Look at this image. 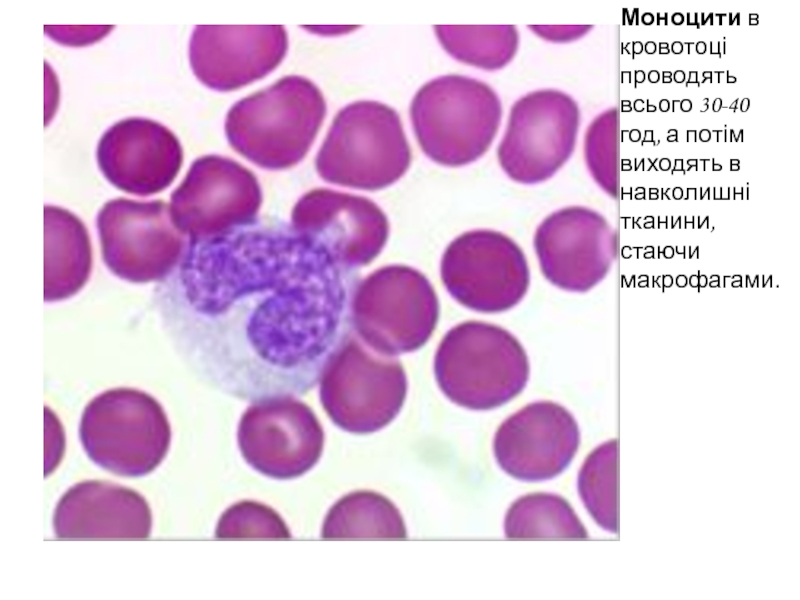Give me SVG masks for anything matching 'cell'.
Listing matches in <instances>:
<instances>
[{
	"label": "cell",
	"instance_id": "1",
	"mask_svg": "<svg viewBox=\"0 0 800 600\" xmlns=\"http://www.w3.org/2000/svg\"><path fill=\"white\" fill-rule=\"evenodd\" d=\"M320 231L254 222L187 238L155 302L185 361L256 402L310 391L345 348L357 275Z\"/></svg>",
	"mask_w": 800,
	"mask_h": 600
},
{
	"label": "cell",
	"instance_id": "2",
	"mask_svg": "<svg viewBox=\"0 0 800 600\" xmlns=\"http://www.w3.org/2000/svg\"><path fill=\"white\" fill-rule=\"evenodd\" d=\"M325 114L319 88L291 75L235 103L227 113L225 133L231 147L247 160L281 170L305 157Z\"/></svg>",
	"mask_w": 800,
	"mask_h": 600
},
{
	"label": "cell",
	"instance_id": "3",
	"mask_svg": "<svg viewBox=\"0 0 800 600\" xmlns=\"http://www.w3.org/2000/svg\"><path fill=\"white\" fill-rule=\"evenodd\" d=\"M529 361L507 330L467 321L451 328L434 359L437 384L453 403L471 410L504 405L525 388Z\"/></svg>",
	"mask_w": 800,
	"mask_h": 600
},
{
	"label": "cell",
	"instance_id": "4",
	"mask_svg": "<svg viewBox=\"0 0 800 600\" xmlns=\"http://www.w3.org/2000/svg\"><path fill=\"white\" fill-rule=\"evenodd\" d=\"M501 114L500 100L490 86L460 75L429 81L410 107L421 149L445 166L466 165L482 156L496 135Z\"/></svg>",
	"mask_w": 800,
	"mask_h": 600
},
{
	"label": "cell",
	"instance_id": "5",
	"mask_svg": "<svg viewBox=\"0 0 800 600\" xmlns=\"http://www.w3.org/2000/svg\"><path fill=\"white\" fill-rule=\"evenodd\" d=\"M411 152L397 112L377 101H357L335 116L316 157L326 182L377 190L396 182Z\"/></svg>",
	"mask_w": 800,
	"mask_h": 600
},
{
	"label": "cell",
	"instance_id": "6",
	"mask_svg": "<svg viewBox=\"0 0 800 600\" xmlns=\"http://www.w3.org/2000/svg\"><path fill=\"white\" fill-rule=\"evenodd\" d=\"M82 446L98 466L125 477H141L164 459L171 431L167 416L149 394L131 388L107 390L85 407Z\"/></svg>",
	"mask_w": 800,
	"mask_h": 600
},
{
	"label": "cell",
	"instance_id": "7",
	"mask_svg": "<svg viewBox=\"0 0 800 600\" xmlns=\"http://www.w3.org/2000/svg\"><path fill=\"white\" fill-rule=\"evenodd\" d=\"M96 223L104 263L114 275L132 283L167 277L187 241L163 200H110Z\"/></svg>",
	"mask_w": 800,
	"mask_h": 600
},
{
	"label": "cell",
	"instance_id": "8",
	"mask_svg": "<svg viewBox=\"0 0 800 600\" xmlns=\"http://www.w3.org/2000/svg\"><path fill=\"white\" fill-rule=\"evenodd\" d=\"M440 272L445 288L457 302L483 313L514 307L530 282L520 247L492 230H473L454 239L444 251Z\"/></svg>",
	"mask_w": 800,
	"mask_h": 600
},
{
	"label": "cell",
	"instance_id": "9",
	"mask_svg": "<svg viewBox=\"0 0 800 600\" xmlns=\"http://www.w3.org/2000/svg\"><path fill=\"white\" fill-rule=\"evenodd\" d=\"M578 119L577 105L560 91H535L520 98L498 148L502 169L523 184L552 177L573 150Z\"/></svg>",
	"mask_w": 800,
	"mask_h": 600
},
{
	"label": "cell",
	"instance_id": "10",
	"mask_svg": "<svg viewBox=\"0 0 800 600\" xmlns=\"http://www.w3.org/2000/svg\"><path fill=\"white\" fill-rule=\"evenodd\" d=\"M261 196L250 170L232 159L206 155L192 163L171 193L169 207L178 229L199 239L254 222Z\"/></svg>",
	"mask_w": 800,
	"mask_h": 600
},
{
	"label": "cell",
	"instance_id": "11",
	"mask_svg": "<svg viewBox=\"0 0 800 600\" xmlns=\"http://www.w3.org/2000/svg\"><path fill=\"white\" fill-rule=\"evenodd\" d=\"M237 441L244 460L254 470L287 480L316 465L324 432L307 405L285 397L249 407L239 422Z\"/></svg>",
	"mask_w": 800,
	"mask_h": 600
},
{
	"label": "cell",
	"instance_id": "12",
	"mask_svg": "<svg viewBox=\"0 0 800 600\" xmlns=\"http://www.w3.org/2000/svg\"><path fill=\"white\" fill-rule=\"evenodd\" d=\"M534 247L541 271L553 285L585 292L608 274L616 256V234L585 207L558 210L537 228Z\"/></svg>",
	"mask_w": 800,
	"mask_h": 600
},
{
	"label": "cell",
	"instance_id": "13",
	"mask_svg": "<svg viewBox=\"0 0 800 600\" xmlns=\"http://www.w3.org/2000/svg\"><path fill=\"white\" fill-rule=\"evenodd\" d=\"M580 443L578 424L563 406L530 403L497 429L493 450L503 471L522 481H543L561 474Z\"/></svg>",
	"mask_w": 800,
	"mask_h": 600
},
{
	"label": "cell",
	"instance_id": "14",
	"mask_svg": "<svg viewBox=\"0 0 800 600\" xmlns=\"http://www.w3.org/2000/svg\"><path fill=\"white\" fill-rule=\"evenodd\" d=\"M287 48V33L281 25H197L189 58L195 76L205 86L231 91L273 71Z\"/></svg>",
	"mask_w": 800,
	"mask_h": 600
},
{
	"label": "cell",
	"instance_id": "15",
	"mask_svg": "<svg viewBox=\"0 0 800 600\" xmlns=\"http://www.w3.org/2000/svg\"><path fill=\"white\" fill-rule=\"evenodd\" d=\"M183 152L177 137L146 118H128L111 126L97 146V162L116 188L148 196L168 187L177 176Z\"/></svg>",
	"mask_w": 800,
	"mask_h": 600
},
{
	"label": "cell",
	"instance_id": "16",
	"mask_svg": "<svg viewBox=\"0 0 800 600\" xmlns=\"http://www.w3.org/2000/svg\"><path fill=\"white\" fill-rule=\"evenodd\" d=\"M349 364L325 373L322 405L340 429L355 434L376 432L394 420L403 406L407 393L404 369L395 360Z\"/></svg>",
	"mask_w": 800,
	"mask_h": 600
},
{
	"label": "cell",
	"instance_id": "17",
	"mask_svg": "<svg viewBox=\"0 0 800 600\" xmlns=\"http://www.w3.org/2000/svg\"><path fill=\"white\" fill-rule=\"evenodd\" d=\"M371 331L390 354L421 348L438 322L439 302L429 280L418 270L390 266L371 279Z\"/></svg>",
	"mask_w": 800,
	"mask_h": 600
},
{
	"label": "cell",
	"instance_id": "18",
	"mask_svg": "<svg viewBox=\"0 0 800 600\" xmlns=\"http://www.w3.org/2000/svg\"><path fill=\"white\" fill-rule=\"evenodd\" d=\"M55 535L64 539H145L152 517L136 491L89 480L70 488L59 500L53 518Z\"/></svg>",
	"mask_w": 800,
	"mask_h": 600
},
{
	"label": "cell",
	"instance_id": "19",
	"mask_svg": "<svg viewBox=\"0 0 800 600\" xmlns=\"http://www.w3.org/2000/svg\"><path fill=\"white\" fill-rule=\"evenodd\" d=\"M44 300L67 299L86 284L92 251L84 224L60 207H44Z\"/></svg>",
	"mask_w": 800,
	"mask_h": 600
},
{
	"label": "cell",
	"instance_id": "20",
	"mask_svg": "<svg viewBox=\"0 0 800 600\" xmlns=\"http://www.w3.org/2000/svg\"><path fill=\"white\" fill-rule=\"evenodd\" d=\"M321 537L404 539L407 531L401 513L388 498L373 491H356L331 507Z\"/></svg>",
	"mask_w": 800,
	"mask_h": 600
},
{
	"label": "cell",
	"instance_id": "21",
	"mask_svg": "<svg viewBox=\"0 0 800 600\" xmlns=\"http://www.w3.org/2000/svg\"><path fill=\"white\" fill-rule=\"evenodd\" d=\"M507 538H587L582 522L561 496L531 493L512 503L504 521Z\"/></svg>",
	"mask_w": 800,
	"mask_h": 600
},
{
	"label": "cell",
	"instance_id": "22",
	"mask_svg": "<svg viewBox=\"0 0 800 600\" xmlns=\"http://www.w3.org/2000/svg\"><path fill=\"white\" fill-rule=\"evenodd\" d=\"M443 48L457 60L487 70L505 66L515 55L518 33L514 25L434 26Z\"/></svg>",
	"mask_w": 800,
	"mask_h": 600
},
{
	"label": "cell",
	"instance_id": "23",
	"mask_svg": "<svg viewBox=\"0 0 800 600\" xmlns=\"http://www.w3.org/2000/svg\"><path fill=\"white\" fill-rule=\"evenodd\" d=\"M617 441L597 447L584 462L578 477L580 497L594 520L605 530L617 532Z\"/></svg>",
	"mask_w": 800,
	"mask_h": 600
},
{
	"label": "cell",
	"instance_id": "24",
	"mask_svg": "<svg viewBox=\"0 0 800 600\" xmlns=\"http://www.w3.org/2000/svg\"><path fill=\"white\" fill-rule=\"evenodd\" d=\"M217 538H290L282 518L270 507L242 501L229 507L220 517Z\"/></svg>",
	"mask_w": 800,
	"mask_h": 600
},
{
	"label": "cell",
	"instance_id": "25",
	"mask_svg": "<svg viewBox=\"0 0 800 600\" xmlns=\"http://www.w3.org/2000/svg\"><path fill=\"white\" fill-rule=\"evenodd\" d=\"M645 51L647 54H653L656 51V44L652 41H649L645 45Z\"/></svg>",
	"mask_w": 800,
	"mask_h": 600
},
{
	"label": "cell",
	"instance_id": "26",
	"mask_svg": "<svg viewBox=\"0 0 800 600\" xmlns=\"http://www.w3.org/2000/svg\"><path fill=\"white\" fill-rule=\"evenodd\" d=\"M671 49H672L673 53L680 54L682 52V50H683V45H682L681 42L676 41V42H674L672 44Z\"/></svg>",
	"mask_w": 800,
	"mask_h": 600
},
{
	"label": "cell",
	"instance_id": "27",
	"mask_svg": "<svg viewBox=\"0 0 800 600\" xmlns=\"http://www.w3.org/2000/svg\"><path fill=\"white\" fill-rule=\"evenodd\" d=\"M654 17L651 13H645L642 16V22L646 25H650L653 23Z\"/></svg>",
	"mask_w": 800,
	"mask_h": 600
},
{
	"label": "cell",
	"instance_id": "28",
	"mask_svg": "<svg viewBox=\"0 0 800 600\" xmlns=\"http://www.w3.org/2000/svg\"><path fill=\"white\" fill-rule=\"evenodd\" d=\"M683 20H684V18H683V15H682V14H680V13H675V14L672 16V21H673V23H674V24H676V25L682 24V23H683Z\"/></svg>",
	"mask_w": 800,
	"mask_h": 600
},
{
	"label": "cell",
	"instance_id": "29",
	"mask_svg": "<svg viewBox=\"0 0 800 600\" xmlns=\"http://www.w3.org/2000/svg\"><path fill=\"white\" fill-rule=\"evenodd\" d=\"M648 79H649V80H650L652 83H656V82H658V81H659V73H658L657 71H655V70H652V71L649 73V75H648Z\"/></svg>",
	"mask_w": 800,
	"mask_h": 600
},
{
	"label": "cell",
	"instance_id": "30",
	"mask_svg": "<svg viewBox=\"0 0 800 600\" xmlns=\"http://www.w3.org/2000/svg\"><path fill=\"white\" fill-rule=\"evenodd\" d=\"M644 79H645V74H644V72H643V71H639V70H637V71L635 72V83H636V84H635V86L637 85V83H639V82H643V81H644Z\"/></svg>",
	"mask_w": 800,
	"mask_h": 600
},
{
	"label": "cell",
	"instance_id": "31",
	"mask_svg": "<svg viewBox=\"0 0 800 600\" xmlns=\"http://www.w3.org/2000/svg\"><path fill=\"white\" fill-rule=\"evenodd\" d=\"M674 79H675V81H676V82H678V83H681V82H683V81H684V79H685V74H684V72H683V71H680V70L676 71V72H675V74H674Z\"/></svg>",
	"mask_w": 800,
	"mask_h": 600
},
{
	"label": "cell",
	"instance_id": "32",
	"mask_svg": "<svg viewBox=\"0 0 800 600\" xmlns=\"http://www.w3.org/2000/svg\"><path fill=\"white\" fill-rule=\"evenodd\" d=\"M681 109H682L683 111H685V112H687V111H690V110H691V102H690V100H688V99H684V100L681 102Z\"/></svg>",
	"mask_w": 800,
	"mask_h": 600
},
{
	"label": "cell",
	"instance_id": "33",
	"mask_svg": "<svg viewBox=\"0 0 800 600\" xmlns=\"http://www.w3.org/2000/svg\"><path fill=\"white\" fill-rule=\"evenodd\" d=\"M705 50H706V45H705V43H704V42H702V41L698 42V43H697V45H696V51H697V53H699V54H703V53H705Z\"/></svg>",
	"mask_w": 800,
	"mask_h": 600
},
{
	"label": "cell",
	"instance_id": "34",
	"mask_svg": "<svg viewBox=\"0 0 800 600\" xmlns=\"http://www.w3.org/2000/svg\"><path fill=\"white\" fill-rule=\"evenodd\" d=\"M642 49H643V46H642V43H641V42H635V43H633V52H634L635 54H640V53H641V51H642Z\"/></svg>",
	"mask_w": 800,
	"mask_h": 600
},
{
	"label": "cell",
	"instance_id": "35",
	"mask_svg": "<svg viewBox=\"0 0 800 600\" xmlns=\"http://www.w3.org/2000/svg\"><path fill=\"white\" fill-rule=\"evenodd\" d=\"M639 138H640V133H639V131H638V130H632V131L630 132V139H631V141H633V142H636V141H638V140H639Z\"/></svg>",
	"mask_w": 800,
	"mask_h": 600
},
{
	"label": "cell",
	"instance_id": "36",
	"mask_svg": "<svg viewBox=\"0 0 800 600\" xmlns=\"http://www.w3.org/2000/svg\"><path fill=\"white\" fill-rule=\"evenodd\" d=\"M709 138H710V132H709L708 130H706V129H705V130H702V131L700 132V139H701L702 141H705V142H706V141H708V140H709Z\"/></svg>",
	"mask_w": 800,
	"mask_h": 600
},
{
	"label": "cell",
	"instance_id": "37",
	"mask_svg": "<svg viewBox=\"0 0 800 600\" xmlns=\"http://www.w3.org/2000/svg\"><path fill=\"white\" fill-rule=\"evenodd\" d=\"M661 111L666 112L669 109V102L666 99L661 100L659 105Z\"/></svg>",
	"mask_w": 800,
	"mask_h": 600
},
{
	"label": "cell",
	"instance_id": "38",
	"mask_svg": "<svg viewBox=\"0 0 800 600\" xmlns=\"http://www.w3.org/2000/svg\"><path fill=\"white\" fill-rule=\"evenodd\" d=\"M721 103H722V100H721V99H719V98H717V99L714 101V103H713V110H714L715 112H717V111H719V110H720V108H721Z\"/></svg>",
	"mask_w": 800,
	"mask_h": 600
},
{
	"label": "cell",
	"instance_id": "39",
	"mask_svg": "<svg viewBox=\"0 0 800 600\" xmlns=\"http://www.w3.org/2000/svg\"><path fill=\"white\" fill-rule=\"evenodd\" d=\"M690 82H696L698 84V86L700 85L697 82V72H693V71L690 72V79L687 81V84L690 83Z\"/></svg>",
	"mask_w": 800,
	"mask_h": 600
},
{
	"label": "cell",
	"instance_id": "40",
	"mask_svg": "<svg viewBox=\"0 0 800 600\" xmlns=\"http://www.w3.org/2000/svg\"><path fill=\"white\" fill-rule=\"evenodd\" d=\"M671 72L665 71L663 72V82H671Z\"/></svg>",
	"mask_w": 800,
	"mask_h": 600
},
{
	"label": "cell",
	"instance_id": "41",
	"mask_svg": "<svg viewBox=\"0 0 800 600\" xmlns=\"http://www.w3.org/2000/svg\"><path fill=\"white\" fill-rule=\"evenodd\" d=\"M748 106H749V99H747V98L743 99L742 104H741V110L743 112L747 111Z\"/></svg>",
	"mask_w": 800,
	"mask_h": 600
},
{
	"label": "cell",
	"instance_id": "42",
	"mask_svg": "<svg viewBox=\"0 0 800 600\" xmlns=\"http://www.w3.org/2000/svg\"><path fill=\"white\" fill-rule=\"evenodd\" d=\"M659 53L660 54H668L669 53V49L668 48H660L659 49Z\"/></svg>",
	"mask_w": 800,
	"mask_h": 600
},
{
	"label": "cell",
	"instance_id": "43",
	"mask_svg": "<svg viewBox=\"0 0 800 600\" xmlns=\"http://www.w3.org/2000/svg\"><path fill=\"white\" fill-rule=\"evenodd\" d=\"M647 110H648V111H655V110H656V107H655V106H653V105H649V101H647Z\"/></svg>",
	"mask_w": 800,
	"mask_h": 600
},
{
	"label": "cell",
	"instance_id": "44",
	"mask_svg": "<svg viewBox=\"0 0 800 600\" xmlns=\"http://www.w3.org/2000/svg\"><path fill=\"white\" fill-rule=\"evenodd\" d=\"M660 48H668V44L666 42L659 43Z\"/></svg>",
	"mask_w": 800,
	"mask_h": 600
},
{
	"label": "cell",
	"instance_id": "45",
	"mask_svg": "<svg viewBox=\"0 0 800 600\" xmlns=\"http://www.w3.org/2000/svg\"><path fill=\"white\" fill-rule=\"evenodd\" d=\"M632 108L631 106H622V111H630Z\"/></svg>",
	"mask_w": 800,
	"mask_h": 600
},
{
	"label": "cell",
	"instance_id": "46",
	"mask_svg": "<svg viewBox=\"0 0 800 600\" xmlns=\"http://www.w3.org/2000/svg\"><path fill=\"white\" fill-rule=\"evenodd\" d=\"M676 139H677V136H674V137L669 136L668 137V141H670V142L671 141H676Z\"/></svg>",
	"mask_w": 800,
	"mask_h": 600
},
{
	"label": "cell",
	"instance_id": "47",
	"mask_svg": "<svg viewBox=\"0 0 800 600\" xmlns=\"http://www.w3.org/2000/svg\"><path fill=\"white\" fill-rule=\"evenodd\" d=\"M727 81L728 82H734V81H736V79L734 77H730L729 79H727Z\"/></svg>",
	"mask_w": 800,
	"mask_h": 600
}]
</instances>
